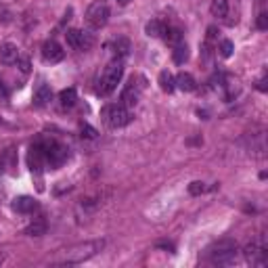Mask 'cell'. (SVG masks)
I'll list each match as a JSON object with an SVG mask.
<instances>
[{
  "instance_id": "cell-1",
  "label": "cell",
  "mask_w": 268,
  "mask_h": 268,
  "mask_svg": "<svg viewBox=\"0 0 268 268\" xmlns=\"http://www.w3.org/2000/svg\"><path fill=\"white\" fill-rule=\"evenodd\" d=\"M122 75H124V63H122V59H113L109 65L105 67L103 75H101V82H99L97 93L103 95V97L111 95V93L118 88V84H120V80H122Z\"/></svg>"
},
{
  "instance_id": "cell-2",
  "label": "cell",
  "mask_w": 268,
  "mask_h": 268,
  "mask_svg": "<svg viewBox=\"0 0 268 268\" xmlns=\"http://www.w3.org/2000/svg\"><path fill=\"white\" fill-rule=\"evenodd\" d=\"M208 258L212 264H231L237 258V243L231 239L218 241V243L208 249Z\"/></svg>"
},
{
  "instance_id": "cell-3",
  "label": "cell",
  "mask_w": 268,
  "mask_h": 268,
  "mask_svg": "<svg viewBox=\"0 0 268 268\" xmlns=\"http://www.w3.org/2000/svg\"><path fill=\"white\" fill-rule=\"evenodd\" d=\"M101 118L103 122L109 126V128H124V126H128L132 122V116L130 111L126 109V105H107L103 111H101Z\"/></svg>"
},
{
  "instance_id": "cell-4",
  "label": "cell",
  "mask_w": 268,
  "mask_h": 268,
  "mask_svg": "<svg viewBox=\"0 0 268 268\" xmlns=\"http://www.w3.org/2000/svg\"><path fill=\"white\" fill-rule=\"evenodd\" d=\"M86 21L93 30H101L109 21V5L105 0H95L86 11Z\"/></svg>"
},
{
  "instance_id": "cell-5",
  "label": "cell",
  "mask_w": 268,
  "mask_h": 268,
  "mask_svg": "<svg viewBox=\"0 0 268 268\" xmlns=\"http://www.w3.org/2000/svg\"><path fill=\"white\" fill-rule=\"evenodd\" d=\"M101 247H103V241H93V243L80 245V247H75L73 251H67L65 262H67V264H80V262H84V260H88V258H93Z\"/></svg>"
},
{
  "instance_id": "cell-6",
  "label": "cell",
  "mask_w": 268,
  "mask_h": 268,
  "mask_svg": "<svg viewBox=\"0 0 268 268\" xmlns=\"http://www.w3.org/2000/svg\"><path fill=\"white\" fill-rule=\"evenodd\" d=\"M65 40H67V46H71L75 50H86L88 46L93 44V38L86 36L82 30H67Z\"/></svg>"
},
{
  "instance_id": "cell-7",
  "label": "cell",
  "mask_w": 268,
  "mask_h": 268,
  "mask_svg": "<svg viewBox=\"0 0 268 268\" xmlns=\"http://www.w3.org/2000/svg\"><path fill=\"white\" fill-rule=\"evenodd\" d=\"M63 57H65V50L61 48L59 42L46 40V42L42 44V59H44L46 63H59V61H63Z\"/></svg>"
},
{
  "instance_id": "cell-8",
  "label": "cell",
  "mask_w": 268,
  "mask_h": 268,
  "mask_svg": "<svg viewBox=\"0 0 268 268\" xmlns=\"http://www.w3.org/2000/svg\"><path fill=\"white\" fill-rule=\"evenodd\" d=\"M28 163H30V170L32 172H40L44 165H46V157H44V151L40 149V145H34L28 153Z\"/></svg>"
},
{
  "instance_id": "cell-9",
  "label": "cell",
  "mask_w": 268,
  "mask_h": 268,
  "mask_svg": "<svg viewBox=\"0 0 268 268\" xmlns=\"http://www.w3.org/2000/svg\"><path fill=\"white\" fill-rule=\"evenodd\" d=\"M19 59V48L13 44V42H5L0 44V63H5V65H13V63H17Z\"/></svg>"
},
{
  "instance_id": "cell-10",
  "label": "cell",
  "mask_w": 268,
  "mask_h": 268,
  "mask_svg": "<svg viewBox=\"0 0 268 268\" xmlns=\"http://www.w3.org/2000/svg\"><path fill=\"white\" fill-rule=\"evenodd\" d=\"M13 208H15V212H19V214H32L38 208V201L34 197L21 195V197H17L15 201H13Z\"/></svg>"
},
{
  "instance_id": "cell-11",
  "label": "cell",
  "mask_w": 268,
  "mask_h": 268,
  "mask_svg": "<svg viewBox=\"0 0 268 268\" xmlns=\"http://www.w3.org/2000/svg\"><path fill=\"white\" fill-rule=\"evenodd\" d=\"M245 258H247L251 264L262 266V264L266 262V251H264L262 247H258L256 243H251V245L245 247Z\"/></svg>"
},
{
  "instance_id": "cell-12",
  "label": "cell",
  "mask_w": 268,
  "mask_h": 268,
  "mask_svg": "<svg viewBox=\"0 0 268 268\" xmlns=\"http://www.w3.org/2000/svg\"><path fill=\"white\" fill-rule=\"evenodd\" d=\"M174 82H176V86L181 88V91H185V93H193L195 88H197V82H195V78L191 73H187V71H183V73H178L176 78H174Z\"/></svg>"
},
{
  "instance_id": "cell-13",
  "label": "cell",
  "mask_w": 268,
  "mask_h": 268,
  "mask_svg": "<svg viewBox=\"0 0 268 268\" xmlns=\"http://www.w3.org/2000/svg\"><path fill=\"white\" fill-rule=\"evenodd\" d=\"M122 101H124L122 105H126V107H134V105H136V101H138V86L134 84V80L124 88V93H122Z\"/></svg>"
},
{
  "instance_id": "cell-14",
  "label": "cell",
  "mask_w": 268,
  "mask_h": 268,
  "mask_svg": "<svg viewBox=\"0 0 268 268\" xmlns=\"http://www.w3.org/2000/svg\"><path fill=\"white\" fill-rule=\"evenodd\" d=\"M165 30H168V28H165V23L159 21V19H151L147 23V28H145L147 36H151V38H161L165 34Z\"/></svg>"
},
{
  "instance_id": "cell-15",
  "label": "cell",
  "mask_w": 268,
  "mask_h": 268,
  "mask_svg": "<svg viewBox=\"0 0 268 268\" xmlns=\"http://www.w3.org/2000/svg\"><path fill=\"white\" fill-rule=\"evenodd\" d=\"M172 59H174V63H178V65L187 63V59H189V46L183 44V42H178L174 46V50H172Z\"/></svg>"
},
{
  "instance_id": "cell-16",
  "label": "cell",
  "mask_w": 268,
  "mask_h": 268,
  "mask_svg": "<svg viewBox=\"0 0 268 268\" xmlns=\"http://www.w3.org/2000/svg\"><path fill=\"white\" fill-rule=\"evenodd\" d=\"M159 88L163 93H174L176 82H174V75L170 71H161L159 73Z\"/></svg>"
},
{
  "instance_id": "cell-17",
  "label": "cell",
  "mask_w": 268,
  "mask_h": 268,
  "mask_svg": "<svg viewBox=\"0 0 268 268\" xmlns=\"http://www.w3.org/2000/svg\"><path fill=\"white\" fill-rule=\"evenodd\" d=\"M46 233V222L42 218H36L28 228H25V235H30V237H40Z\"/></svg>"
},
{
  "instance_id": "cell-18",
  "label": "cell",
  "mask_w": 268,
  "mask_h": 268,
  "mask_svg": "<svg viewBox=\"0 0 268 268\" xmlns=\"http://www.w3.org/2000/svg\"><path fill=\"white\" fill-rule=\"evenodd\" d=\"M59 101H61V105H63V107H73V105H75V101H78L75 88H65V91H61Z\"/></svg>"
},
{
  "instance_id": "cell-19",
  "label": "cell",
  "mask_w": 268,
  "mask_h": 268,
  "mask_svg": "<svg viewBox=\"0 0 268 268\" xmlns=\"http://www.w3.org/2000/svg\"><path fill=\"white\" fill-rule=\"evenodd\" d=\"M212 15L214 17H226V13H228V0H212Z\"/></svg>"
},
{
  "instance_id": "cell-20",
  "label": "cell",
  "mask_w": 268,
  "mask_h": 268,
  "mask_svg": "<svg viewBox=\"0 0 268 268\" xmlns=\"http://www.w3.org/2000/svg\"><path fill=\"white\" fill-rule=\"evenodd\" d=\"M113 48H116L113 53L118 55V59H122V57L128 55V50H130V42L126 40V38H118V40L113 42Z\"/></svg>"
},
{
  "instance_id": "cell-21",
  "label": "cell",
  "mask_w": 268,
  "mask_h": 268,
  "mask_svg": "<svg viewBox=\"0 0 268 268\" xmlns=\"http://www.w3.org/2000/svg\"><path fill=\"white\" fill-rule=\"evenodd\" d=\"M50 97H53L50 88H48L46 84H42V86L36 91V105H46L48 101H50Z\"/></svg>"
},
{
  "instance_id": "cell-22",
  "label": "cell",
  "mask_w": 268,
  "mask_h": 268,
  "mask_svg": "<svg viewBox=\"0 0 268 268\" xmlns=\"http://www.w3.org/2000/svg\"><path fill=\"white\" fill-rule=\"evenodd\" d=\"M163 38L168 40L170 44H178V42H183V32L181 30H176V28H168L165 30V34H163Z\"/></svg>"
},
{
  "instance_id": "cell-23",
  "label": "cell",
  "mask_w": 268,
  "mask_h": 268,
  "mask_svg": "<svg viewBox=\"0 0 268 268\" xmlns=\"http://www.w3.org/2000/svg\"><path fill=\"white\" fill-rule=\"evenodd\" d=\"M208 191V187H206V183H201V181H193L189 185V193L191 195H201V193H206Z\"/></svg>"
},
{
  "instance_id": "cell-24",
  "label": "cell",
  "mask_w": 268,
  "mask_h": 268,
  "mask_svg": "<svg viewBox=\"0 0 268 268\" xmlns=\"http://www.w3.org/2000/svg\"><path fill=\"white\" fill-rule=\"evenodd\" d=\"M233 42L231 40H220V46H218V50H220V55L226 59V57H231L233 55Z\"/></svg>"
},
{
  "instance_id": "cell-25",
  "label": "cell",
  "mask_w": 268,
  "mask_h": 268,
  "mask_svg": "<svg viewBox=\"0 0 268 268\" xmlns=\"http://www.w3.org/2000/svg\"><path fill=\"white\" fill-rule=\"evenodd\" d=\"M80 132H82V136H86V138H97V130L93 128V126H88V124H82L80 126Z\"/></svg>"
},
{
  "instance_id": "cell-26",
  "label": "cell",
  "mask_w": 268,
  "mask_h": 268,
  "mask_svg": "<svg viewBox=\"0 0 268 268\" xmlns=\"http://www.w3.org/2000/svg\"><path fill=\"white\" fill-rule=\"evenodd\" d=\"M258 30H268V15L266 13H260L258 15Z\"/></svg>"
},
{
  "instance_id": "cell-27",
  "label": "cell",
  "mask_w": 268,
  "mask_h": 268,
  "mask_svg": "<svg viewBox=\"0 0 268 268\" xmlns=\"http://www.w3.org/2000/svg\"><path fill=\"white\" fill-rule=\"evenodd\" d=\"M17 63H19V69H21L23 73H28V71H30V61L25 59V57H19Z\"/></svg>"
},
{
  "instance_id": "cell-28",
  "label": "cell",
  "mask_w": 268,
  "mask_h": 268,
  "mask_svg": "<svg viewBox=\"0 0 268 268\" xmlns=\"http://www.w3.org/2000/svg\"><path fill=\"white\" fill-rule=\"evenodd\" d=\"M0 95H3V97H7V86H5L3 75H0Z\"/></svg>"
},
{
  "instance_id": "cell-29",
  "label": "cell",
  "mask_w": 268,
  "mask_h": 268,
  "mask_svg": "<svg viewBox=\"0 0 268 268\" xmlns=\"http://www.w3.org/2000/svg\"><path fill=\"white\" fill-rule=\"evenodd\" d=\"M157 247H163V249H168V251H174V245H172V243H157Z\"/></svg>"
},
{
  "instance_id": "cell-30",
  "label": "cell",
  "mask_w": 268,
  "mask_h": 268,
  "mask_svg": "<svg viewBox=\"0 0 268 268\" xmlns=\"http://www.w3.org/2000/svg\"><path fill=\"white\" fill-rule=\"evenodd\" d=\"M258 91H262V93L266 91V78H262V80L258 82Z\"/></svg>"
},
{
  "instance_id": "cell-31",
  "label": "cell",
  "mask_w": 268,
  "mask_h": 268,
  "mask_svg": "<svg viewBox=\"0 0 268 268\" xmlns=\"http://www.w3.org/2000/svg\"><path fill=\"white\" fill-rule=\"evenodd\" d=\"M214 38H216V28H210L208 30V40H214Z\"/></svg>"
},
{
  "instance_id": "cell-32",
  "label": "cell",
  "mask_w": 268,
  "mask_h": 268,
  "mask_svg": "<svg viewBox=\"0 0 268 268\" xmlns=\"http://www.w3.org/2000/svg\"><path fill=\"white\" fill-rule=\"evenodd\" d=\"M120 5H128V3H132V0H118Z\"/></svg>"
},
{
  "instance_id": "cell-33",
  "label": "cell",
  "mask_w": 268,
  "mask_h": 268,
  "mask_svg": "<svg viewBox=\"0 0 268 268\" xmlns=\"http://www.w3.org/2000/svg\"><path fill=\"white\" fill-rule=\"evenodd\" d=\"M258 3H262V0H258Z\"/></svg>"
},
{
  "instance_id": "cell-34",
  "label": "cell",
  "mask_w": 268,
  "mask_h": 268,
  "mask_svg": "<svg viewBox=\"0 0 268 268\" xmlns=\"http://www.w3.org/2000/svg\"><path fill=\"white\" fill-rule=\"evenodd\" d=\"M0 124H3V122H0Z\"/></svg>"
}]
</instances>
